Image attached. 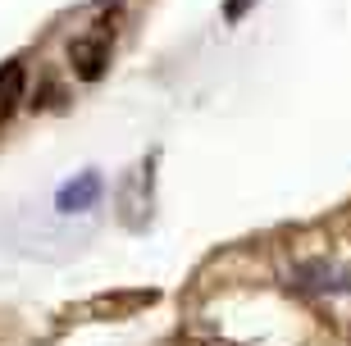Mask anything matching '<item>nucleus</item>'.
<instances>
[{
	"mask_svg": "<svg viewBox=\"0 0 351 346\" xmlns=\"http://www.w3.org/2000/svg\"><path fill=\"white\" fill-rule=\"evenodd\" d=\"M69 64H73V73L82 82H96L105 73V64H110V41L105 37H78L69 46Z\"/></svg>",
	"mask_w": 351,
	"mask_h": 346,
	"instance_id": "nucleus-2",
	"label": "nucleus"
},
{
	"mask_svg": "<svg viewBox=\"0 0 351 346\" xmlns=\"http://www.w3.org/2000/svg\"><path fill=\"white\" fill-rule=\"evenodd\" d=\"M156 306V292L146 287V292H105V296H91L87 306H82V314L87 319H132L137 310H151Z\"/></svg>",
	"mask_w": 351,
	"mask_h": 346,
	"instance_id": "nucleus-1",
	"label": "nucleus"
},
{
	"mask_svg": "<svg viewBox=\"0 0 351 346\" xmlns=\"http://www.w3.org/2000/svg\"><path fill=\"white\" fill-rule=\"evenodd\" d=\"M23 96H27V69L19 60L0 64V123L14 119V110L23 105Z\"/></svg>",
	"mask_w": 351,
	"mask_h": 346,
	"instance_id": "nucleus-3",
	"label": "nucleus"
},
{
	"mask_svg": "<svg viewBox=\"0 0 351 346\" xmlns=\"http://www.w3.org/2000/svg\"><path fill=\"white\" fill-rule=\"evenodd\" d=\"M96 196H101V178H96V173H82L73 187L60 192V210H87Z\"/></svg>",
	"mask_w": 351,
	"mask_h": 346,
	"instance_id": "nucleus-4",
	"label": "nucleus"
},
{
	"mask_svg": "<svg viewBox=\"0 0 351 346\" xmlns=\"http://www.w3.org/2000/svg\"><path fill=\"white\" fill-rule=\"evenodd\" d=\"M247 5H251V0H228V5H223V18H228V23H237V18L247 14Z\"/></svg>",
	"mask_w": 351,
	"mask_h": 346,
	"instance_id": "nucleus-5",
	"label": "nucleus"
}]
</instances>
